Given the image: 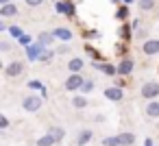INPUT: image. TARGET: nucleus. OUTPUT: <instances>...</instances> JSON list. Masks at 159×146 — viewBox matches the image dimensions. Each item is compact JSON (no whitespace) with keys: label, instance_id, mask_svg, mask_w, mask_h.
Segmentation results:
<instances>
[{"label":"nucleus","instance_id":"f257e3e1","mask_svg":"<svg viewBox=\"0 0 159 146\" xmlns=\"http://www.w3.org/2000/svg\"><path fill=\"white\" fill-rule=\"evenodd\" d=\"M42 105H44V96H35V94H31V96H24V98H22V107H24L26 111H31V113L39 111Z\"/></svg>","mask_w":159,"mask_h":146},{"label":"nucleus","instance_id":"f03ea898","mask_svg":"<svg viewBox=\"0 0 159 146\" xmlns=\"http://www.w3.org/2000/svg\"><path fill=\"white\" fill-rule=\"evenodd\" d=\"M139 96H142V98H148V100L157 98V96H159V83H157V81H146V83L139 87Z\"/></svg>","mask_w":159,"mask_h":146},{"label":"nucleus","instance_id":"7ed1b4c3","mask_svg":"<svg viewBox=\"0 0 159 146\" xmlns=\"http://www.w3.org/2000/svg\"><path fill=\"white\" fill-rule=\"evenodd\" d=\"M83 83H85V79H83L79 72H72V74L68 76V81H66V89H68V92H81Z\"/></svg>","mask_w":159,"mask_h":146},{"label":"nucleus","instance_id":"20e7f679","mask_svg":"<svg viewBox=\"0 0 159 146\" xmlns=\"http://www.w3.org/2000/svg\"><path fill=\"white\" fill-rule=\"evenodd\" d=\"M105 98L111 100V103H120L124 98V92L120 85H111V87H105Z\"/></svg>","mask_w":159,"mask_h":146},{"label":"nucleus","instance_id":"39448f33","mask_svg":"<svg viewBox=\"0 0 159 146\" xmlns=\"http://www.w3.org/2000/svg\"><path fill=\"white\" fill-rule=\"evenodd\" d=\"M42 52H44V44H39V42L26 46V59H29V61H39Z\"/></svg>","mask_w":159,"mask_h":146},{"label":"nucleus","instance_id":"423d86ee","mask_svg":"<svg viewBox=\"0 0 159 146\" xmlns=\"http://www.w3.org/2000/svg\"><path fill=\"white\" fill-rule=\"evenodd\" d=\"M142 52L148 55V57H155L159 55V39H146L144 46H142Z\"/></svg>","mask_w":159,"mask_h":146},{"label":"nucleus","instance_id":"0eeeda50","mask_svg":"<svg viewBox=\"0 0 159 146\" xmlns=\"http://www.w3.org/2000/svg\"><path fill=\"white\" fill-rule=\"evenodd\" d=\"M5 72H7V76H11V79H13V76H20V74L24 72V63H22V61H11V63L5 68Z\"/></svg>","mask_w":159,"mask_h":146},{"label":"nucleus","instance_id":"6e6552de","mask_svg":"<svg viewBox=\"0 0 159 146\" xmlns=\"http://www.w3.org/2000/svg\"><path fill=\"white\" fill-rule=\"evenodd\" d=\"M133 68H135L133 59H122V61L118 63V74H120V76H126V74L133 72Z\"/></svg>","mask_w":159,"mask_h":146},{"label":"nucleus","instance_id":"1a4fd4ad","mask_svg":"<svg viewBox=\"0 0 159 146\" xmlns=\"http://www.w3.org/2000/svg\"><path fill=\"white\" fill-rule=\"evenodd\" d=\"M144 113H146L148 118H159V100L152 98V100L144 107Z\"/></svg>","mask_w":159,"mask_h":146},{"label":"nucleus","instance_id":"9d476101","mask_svg":"<svg viewBox=\"0 0 159 146\" xmlns=\"http://www.w3.org/2000/svg\"><path fill=\"white\" fill-rule=\"evenodd\" d=\"M92 137H94L92 129H83V131L76 135V144H79V146H87V144L92 142Z\"/></svg>","mask_w":159,"mask_h":146},{"label":"nucleus","instance_id":"9b49d317","mask_svg":"<svg viewBox=\"0 0 159 146\" xmlns=\"http://www.w3.org/2000/svg\"><path fill=\"white\" fill-rule=\"evenodd\" d=\"M52 35H55L57 39H61V42H70V39H72V31H70V29H63V26L52 29Z\"/></svg>","mask_w":159,"mask_h":146},{"label":"nucleus","instance_id":"f8f14e48","mask_svg":"<svg viewBox=\"0 0 159 146\" xmlns=\"http://www.w3.org/2000/svg\"><path fill=\"white\" fill-rule=\"evenodd\" d=\"M0 16L2 18H13V16H18V7L13 2H7V5L0 7Z\"/></svg>","mask_w":159,"mask_h":146},{"label":"nucleus","instance_id":"ddd939ff","mask_svg":"<svg viewBox=\"0 0 159 146\" xmlns=\"http://www.w3.org/2000/svg\"><path fill=\"white\" fill-rule=\"evenodd\" d=\"M55 7H57V13H68V16H74V5H72V2L59 0V2H57Z\"/></svg>","mask_w":159,"mask_h":146},{"label":"nucleus","instance_id":"4468645a","mask_svg":"<svg viewBox=\"0 0 159 146\" xmlns=\"http://www.w3.org/2000/svg\"><path fill=\"white\" fill-rule=\"evenodd\" d=\"M83 66H85V61H83L81 57H74V59L68 61V70H70V72H81Z\"/></svg>","mask_w":159,"mask_h":146},{"label":"nucleus","instance_id":"2eb2a0df","mask_svg":"<svg viewBox=\"0 0 159 146\" xmlns=\"http://www.w3.org/2000/svg\"><path fill=\"white\" fill-rule=\"evenodd\" d=\"M35 144H37V146H52V144H57V139H55V135L48 131V133H46V135H42Z\"/></svg>","mask_w":159,"mask_h":146},{"label":"nucleus","instance_id":"dca6fc26","mask_svg":"<svg viewBox=\"0 0 159 146\" xmlns=\"http://www.w3.org/2000/svg\"><path fill=\"white\" fill-rule=\"evenodd\" d=\"M120 146H133L135 144V135L133 133H120Z\"/></svg>","mask_w":159,"mask_h":146},{"label":"nucleus","instance_id":"f3484780","mask_svg":"<svg viewBox=\"0 0 159 146\" xmlns=\"http://www.w3.org/2000/svg\"><path fill=\"white\" fill-rule=\"evenodd\" d=\"M72 107L74 109H85L87 107V98L85 96H74L72 98Z\"/></svg>","mask_w":159,"mask_h":146},{"label":"nucleus","instance_id":"a211bd4d","mask_svg":"<svg viewBox=\"0 0 159 146\" xmlns=\"http://www.w3.org/2000/svg\"><path fill=\"white\" fill-rule=\"evenodd\" d=\"M29 87H31V89H42V96H44V98H46V94H48V92H46V87H44V83H42V81H37V79L29 81Z\"/></svg>","mask_w":159,"mask_h":146},{"label":"nucleus","instance_id":"6ab92c4d","mask_svg":"<svg viewBox=\"0 0 159 146\" xmlns=\"http://www.w3.org/2000/svg\"><path fill=\"white\" fill-rule=\"evenodd\" d=\"M137 5H139V11H152L157 2H155V0H139Z\"/></svg>","mask_w":159,"mask_h":146},{"label":"nucleus","instance_id":"aec40b11","mask_svg":"<svg viewBox=\"0 0 159 146\" xmlns=\"http://www.w3.org/2000/svg\"><path fill=\"white\" fill-rule=\"evenodd\" d=\"M52 39H55V35H52V33H39V35H37V42H39V44H44V46H48Z\"/></svg>","mask_w":159,"mask_h":146},{"label":"nucleus","instance_id":"412c9836","mask_svg":"<svg viewBox=\"0 0 159 146\" xmlns=\"http://www.w3.org/2000/svg\"><path fill=\"white\" fill-rule=\"evenodd\" d=\"M100 70H102V74H107V76L118 74V68H113L111 63H100Z\"/></svg>","mask_w":159,"mask_h":146},{"label":"nucleus","instance_id":"4be33fe9","mask_svg":"<svg viewBox=\"0 0 159 146\" xmlns=\"http://www.w3.org/2000/svg\"><path fill=\"white\" fill-rule=\"evenodd\" d=\"M102 146H120V137H118V135L102 137Z\"/></svg>","mask_w":159,"mask_h":146},{"label":"nucleus","instance_id":"5701e85b","mask_svg":"<svg viewBox=\"0 0 159 146\" xmlns=\"http://www.w3.org/2000/svg\"><path fill=\"white\" fill-rule=\"evenodd\" d=\"M85 52H87V55H89L92 59H96V61H100V59H102V55H100V52H98L96 48H92V46H87V44H85Z\"/></svg>","mask_w":159,"mask_h":146},{"label":"nucleus","instance_id":"b1692460","mask_svg":"<svg viewBox=\"0 0 159 146\" xmlns=\"http://www.w3.org/2000/svg\"><path fill=\"white\" fill-rule=\"evenodd\" d=\"M116 18H118V20H126V18H129V7L122 5V7L116 11Z\"/></svg>","mask_w":159,"mask_h":146},{"label":"nucleus","instance_id":"393cba45","mask_svg":"<svg viewBox=\"0 0 159 146\" xmlns=\"http://www.w3.org/2000/svg\"><path fill=\"white\" fill-rule=\"evenodd\" d=\"M9 35H11V37H16V39H20V37L24 35V31H22L20 26H9Z\"/></svg>","mask_w":159,"mask_h":146},{"label":"nucleus","instance_id":"a878e982","mask_svg":"<svg viewBox=\"0 0 159 146\" xmlns=\"http://www.w3.org/2000/svg\"><path fill=\"white\" fill-rule=\"evenodd\" d=\"M50 133L55 135V139H57V142H61V139H63V135H66V131H63L61 126H55V129H50Z\"/></svg>","mask_w":159,"mask_h":146},{"label":"nucleus","instance_id":"bb28decb","mask_svg":"<svg viewBox=\"0 0 159 146\" xmlns=\"http://www.w3.org/2000/svg\"><path fill=\"white\" fill-rule=\"evenodd\" d=\"M131 29H133V26H126V24H124V26L120 29V37H122V39H131Z\"/></svg>","mask_w":159,"mask_h":146},{"label":"nucleus","instance_id":"cd10ccee","mask_svg":"<svg viewBox=\"0 0 159 146\" xmlns=\"http://www.w3.org/2000/svg\"><path fill=\"white\" fill-rule=\"evenodd\" d=\"M92 89H94V81H89V79H87V81L83 83V87H81V92H83V94H89Z\"/></svg>","mask_w":159,"mask_h":146},{"label":"nucleus","instance_id":"c85d7f7f","mask_svg":"<svg viewBox=\"0 0 159 146\" xmlns=\"http://www.w3.org/2000/svg\"><path fill=\"white\" fill-rule=\"evenodd\" d=\"M52 57H55V50H44L42 57H39V61H50Z\"/></svg>","mask_w":159,"mask_h":146},{"label":"nucleus","instance_id":"c756f323","mask_svg":"<svg viewBox=\"0 0 159 146\" xmlns=\"http://www.w3.org/2000/svg\"><path fill=\"white\" fill-rule=\"evenodd\" d=\"M100 33L98 31H85V39H98Z\"/></svg>","mask_w":159,"mask_h":146},{"label":"nucleus","instance_id":"7c9ffc66","mask_svg":"<svg viewBox=\"0 0 159 146\" xmlns=\"http://www.w3.org/2000/svg\"><path fill=\"white\" fill-rule=\"evenodd\" d=\"M18 42H20L22 46H31V35H22V37H20Z\"/></svg>","mask_w":159,"mask_h":146},{"label":"nucleus","instance_id":"2f4dec72","mask_svg":"<svg viewBox=\"0 0 159 146\" xmlns=\"http://www.w3.org/2000/svg\"><path fill=\"white\" fill-rule=\"evenodd\" d=\"M0 50H2V52H9V50H11V42H0Z\"/></svg>","mask_w":159,"mask_h":146},{"label":"nucleus","instance_id":"473e14b6","mask_svg":"<svg viewBox=\"0 0 159 146\" xmlns=\"http://www.w3.org/2000/svg\"><path fill=\"white\" fill-rule=\"evenodd\" d=\"M9 126V118L7 116H0V129H7Z\"/></svg>","mask_w":159,"mask_h":146},{"label":"nucleus","instance_id":"72a5a7b5","mask_svg":"<svg viewBox=\"0 0 159 146\" xmlns=\"http://www.w3.org/2000/svg\"><path fill=\"white\" fill-rule=\"evenodd\" d=\"M42 2H44V0H26V5H29V7H39Z\"/></svg>","mask_w":159,"mask_h":146},{"label":"nucleus","instance_id":"f704fd0d","mask_svg":"<svg viewBox=\"0 0 159 146\" xmlns=\"http://www.w3.org/2000/svg\"><path fill=\"white\" fill-rule=\"evenodd\" d=\"M144 146H152V139H144Z\"/></svg>","mask_w":159,"mask_h":146},{"label":"nucleus","instance_id":"c9c22d12","mask_svg":"<svg viewBox=\"0 0 159 146\" xmlns=\"http://www.w3.org/2000/svg\"><path fill=\"white\" fill-rule=\"evenodd\" d=\"M122 2H124V5H131V2H135V0H122Z\"/></svg>","mask_w":159,"mask_h":146},{"label":"nucleus","instance_id":"e433bc0d","mask_svg":"<svg viewBox=\"0 0 159 146\" xmlns=\"http://www.w3.org/2000/svg\"><path fill=\"white\" fill-rule=\"evenodd\" d=\"M7 2H11V0H0V5H7Z\"/></svg>","mask_w":159,"mask_h":146},{"label":"nucleus","instance_id":"4c0bfd02","mask_svg":"<svg viewBox=\"0 0 159 146\" xmlns=\"http://www.w3.org/2000/svg\"><path fill=\"white\" fill-rule=\"evenodd\" d=\"M111 2H120V0H111Z\"/></svg>","mask_w":159,"mask_h":146},{"label":"nucleus","instance_id":"58836bf2","mask_svg":"<svg viewBox=\"0 0 159 146\" xmlns=\"http://www.w3.org/2000/svg\"><path fill=\"white\" fill-rule=\"evenodd\" d=\"M157 18H159V16H157Z\"/></svg>","mask_w":159,"mask_h":146}]
</instances>
